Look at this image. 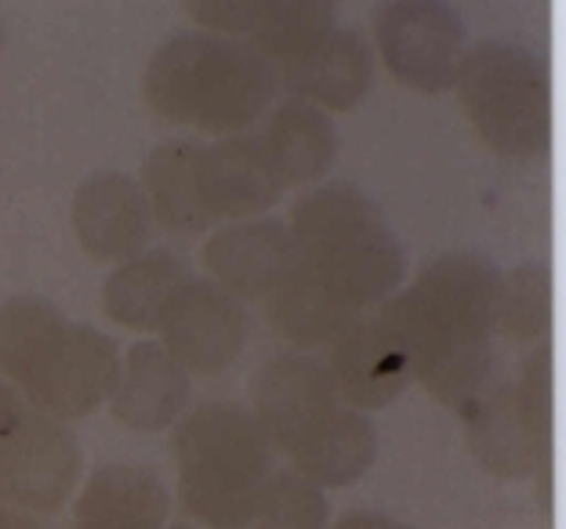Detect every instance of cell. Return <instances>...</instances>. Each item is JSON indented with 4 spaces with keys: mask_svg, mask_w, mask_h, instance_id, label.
Returning a JSON list of instances; mask_svg holds the SVG:
<instances>
[{
    "mask_svg": "<svg viewBox=\"0 0 566 529\" xmlns=\"http://www.w3.org/2000/svg\"><path fill=\"white\" fill-rule=\"evenodd\" d=\"M0 41H4V36H0Z\"/></svg>",
    "mask_w": 566,
    "mask_h": 529,
    "instance_id": "32",
    "label": "cell"
},
{
    "mask_svg": "<svg viewBox=\"0 0 566 529\" xmlns=\"http://www.w3.org/2000/svg\"><path fill=\"white\" fill-rule=\"evenodd\" d=\"M189 15L214 36L248 44L273 66H287L334 30L331 0H189Z\"/></svg>",
    "mask_w": 566,
    "mask_h": 529,
    "instance_id": "10",
    "label": "cell"
},
{
    "mask_svg": "<svg viewBox=\"0 0 566 529\" xmlns=\"http://www.w3.org/2000/svg\"><path fill=\"white\" fill-rule=\"evenodd\" d=\"M171 500L153 472L135 464H106L76 500L70 529H164Z\"/></svg>",
    "mask_w": 566,
    "mask_h": 529,
    "instance_id": "19",
    "label": "cell"
},
{
    "mask_svg": "<svg viewBox=\"0 0 566 529\" xmlns=\"http://www.w3.org/2000/svg\"><path fill=\"white\" fill-rule=\"evenodd\" d=\"M189 403V373L157 341L127 348L120 381L113 389V414L135 432H160L182 417Z\"/></svg>",
    "mask_w": 566,
    "mask_h": 529,
    "instance_id": "18",
    "label": "cell"
},
{
    "mask_svg": "<svg viewBox=\"0 0 566 529\" xmlns=\"http://www.w3.org/2000/svg\"><path fill=\"white\" fill-rule=\"evenodd\" d=\"M0 529H41V526H36V519L30 511L0 505Z\"/></svg>",
    "mask_w": 566,
    "mask_h": 529,
    "instance_id": "30",
    "label": "cell"
},
{
    "mask_svg": "<svg viewBox=\"0 0 566 529\" xmlns=\"http://www.w3.org/2000/svg\"><path fill=\"white\" fill-rule=\"evenodd\" d=\"M359 316L364 313L349 301H342L305 262H294L291 273L265 298V322L273 327L276 338L294 348L327 345L345 327H353Z\"/></svg>",
    "mask_w": 566,
    "mask_h": 529,
    "instance_id": "20",
    "label": "cell"
},
{
    "mask_svg": "<svg viewBox=\"0 0 566 529\" xmlns=\"http://www.w3.org/2000/svg\"><path fill=\"white\" fill-rule=\"evenodd\" d=\"M120 381V352L117 341L98 334L95 327L66 322L41 363L22 384V395L33 410L51 417H84L98 403H106Z\"/></svg>",
    "mask_w": 566,
    "mask_h": 529,
    "instance_id": "9",
    "label": "cell"
},
{
    "mask_svg": "<svg viewBox=\"0 0 566 529\" xmlns=\"http://www.w3.org/2000/svg\"><path fill=\"white\" fill-rule=\"evenodd\" d=\"M497 268L480 254H443L421 268L415 287L378 313L403 341L410 373L432 399L461 410L494 367Z\"/></svg>",
    "mask_w": 566,
    "mask_h": 529,
    "instance_id": "1",
    "label": "cell"
},
{
    "mask_svg": "<svg viewBox=\"0 0 566 529\" xmlns=\"http://www.w3.org/2000/svg\"><path fill=\"white\" fill-rule=\"evenodd\" d=\"M189 279V268L171 251H146L124 262L117 273L106 279L102 290V308L113 322L127 330H157L167 301Z\"/></svg>",
    "mask_w": 566,
    "mask_h": 529,
    "instance_id": "24",
    "label": "cell"
},
{
    "mask_svg": "<svg viewBox=\"0 0 566 529\" xmlns=\"http://www.w3.org/2000/svg\"><path fill=\"white\" fill-rule=\"evenodd\" d=\"M178 497L211 529H243L254 497L273 475V446L254 414L233 403H208L175 432Z\"/></svg>",
    "mask_w": 566,
    "mask_h": 529,
    "instance_id": "4",
    "label": "cell"
},
{
    "mask_svg": "<svg viewBox=\"0 0 566 529\" xmlns=\"http://www.w3.org/2000/svg\"><path fill=\"white\" fill-rule=\"evenodd\" d=\"M22 410H25L22 395L11 389V384L0 381V438H4L11 429H15V421L22 417Z\"/></svg>",
    "mask_w": 566,
    "mask_h": 529,
    "instance_id": "28",
    "label": "cell"
},
{
    "mask_svg": "<svg viewBox=\"0 0 566 529\" xmlns=\"http://www.w3.org/2000/svg\"><path fill=\"white\" fill-rule=\"evenodd\" d=\"M243 529H327L324 489L294 472H273L254 497Z\"/></svg>",
    "mask_w": 566,
    "mask_h": 529,
    "instance_id": "27",
    "label": "cell"
},
{
    "mask_svg": "<svg viewBox=\"0 0 566 529\" xmlns=\"http://www.w3.org/2000/svg\"><path fill=\"white\" fill-rule=\"evenodd\" d=\"M203 146L200 141H160L142 163V192H146L149 214L171 236H203L211 232L214 218L208 214L197 189V160Z\"/></svg>",
    "mask_w": 566,
    "mask_h": 529,
    "instance_id": "21",
    "label": "cell"
},
{
    "mask_svg": "<svg viewBox=\"0 0 566 529\" xmlns=\"http://www.w3.org/2000/svg\"><path fill=\"white\" fill-rule=\"evenodd\" d=\"M197 189L214 222L222 218L240 222L273 208L287 186L259 135H233L218 146H203L197 160Z\"/></svg>",
    "mask_w": 566,
    "mask_h": 529,
    "instance_id": "15",
    "label": "cell"
},
{
    "mask_svg": "<svg viewBox=\"0 0 566 529\" xmlns=\"http://www.w3.org/2000/svg\"><path fill=\"white\" fill-rule=\"evenodd\" d=\"M280 92L273 62L243 41L214 33L171 36L149 59L142 95L167 124L208 135H243L259 124Z\"/></svg>",
    "mask_w": 566,
    "mask_h": 529,
    "instance_id": "2",
    "label": "cell"
},
{
    "mask_svg": "<svg viewBox=\"0 0 566 529\" xmlns=\"http://www.w3.org/2000/svg\"><path fill=\"white\" fill-rule=\"evenodd\" d=\"M381 62L396 81L418 95H443L454 87L469 51L465 22L436 0H396L375 15Z\"/></svg>",
    "mask_w": 566,
    "mask_h": 529,
    "instance_id": "7",
    "label": "cell"
},
{
    "mask_svg": "<svg viewBox=\"0 0 566 529\" xmlns=\"http://www.w3.org/2000/svg\"><path fill=\"white\" fill-rule=\"evenodd\" d=\"M469 449L494 475L548 472L552 464V345L537 341L516 370H501L497 359L483 389L461 406Z\"/></svg>",
    "mask_w": 566,
    "mask_h": 529,
    "instance_id": "6",
    "label": "cell"
},
{
    "mask_svg": "<svg viewBox=\"0 0 566 529\" xmlns=\"http://www.w3.org/2000/svg\"><path fill=\"white\" fill-rule=\"evenodd\" d=\"M160 345L186 373H222L248 345V313L211 279H186L160 316Z\"/></svg>",
    "mask_w": 566,
    "mask_h": 529,
    "instance_id": "11",
    "label": "cell"
},
{
    "mask_svg": "<svg viewBox=\"0 0 566 529\" xmlns=\"http://www.w3.org/2000/svg\"><path fill=\"white\" fill-rule=\"evenodd\" d=\"M276 76L294 102H308L324 113H349L375 84V51L353 30H331L305 55L280 66Z\"/></svg>",
    "mask_w": 566,
    "mask_h": 529,
    "instance_id": "17",
    "label": "cell"
},
{
    "mask_svg": "<svg viewBox=\"0 0 566 529\" xmlns=\"http://www.w3.org/2000/svg\"><path fill=\"white\" fill-rule=\"evenodd\" d=\"M327 370L334 378L342 403L353 410H381L415 381L403 341L396 338L392 322L381 313L359 316L331 341Z\"/></svg>",
    "mask_w": 566,
    "mask_h": 529,
    "instance_id": "12",
    "label": "cell"
},
{
    "mask_svg": "<svg viewBox=\"0 0 566 529\" xmlns=\"http://www.w3.org/2000/svg\"><path fill=\"white\" fill-rule=\"evenodd\" d=\"M298 262L353 308H370L400 287L407 257L381 211L353 186L313 189L291 208Z\"/></svg>",
    "mask_w": 566,
    "mask_h": 529,
    "instance_id": "3",
    "label": "cell"
},
{
    "mask_svg": "<svg viewBox=\"0 0 566 529\" xmlns=\"http://www.w3.org/2000/svg\"><path fill=\"white\" fill-rule=\"evenodd\" d=\"M73 232L95 262H132L153 232L146 192L117 171L87 178L73 197Z\"/></svg>",
    "mask_w": 566,
    "mask_h": 529,
    "instance_id": "16",
    "label": "cell"
},
{
    "mask_svg": "<svg viewBox=\"0 0 566 529\" xmlns=\"http://www.w3.org/2000/svg\"><path fill=\"white\" fill-rule=\"evenodd\" d=\"M203 268L237 301H259L298 262V243L280 222H237L203 243Z\"/></svg>",
    "mask_w": 566,
    "mask_h": 529,
    "instance_id": "14",
    "label": "cell"
},
{
    "mask_svg": "<svg viewBox=\"0 0 566 529\" xmlns=\"http://www.w3.org/2000/svg\"><path fill=\"white\" fill-rule=\"evenodd\" d=\"M259 138L287 189L319 182L338 157V131L331 116L308 102H283Z\"/></svg>",
    "mask_w": 566,
    "mask_h": 529,
    "instance_id": "23",
    "label": "cell"
},
{
    "mask_svg": "<svg viewBox=\"0 0 566 529\" xmlns=\"http://www.w3.org/2000/svg\"><path fill=\"white\" fill-rule=\"evenodd\" d=\"M552 330V276L545 265H520L497 276L494 334L512 341H548Z\"/></svg>",
    "mask_w": 566,
    "mask_h": 529,
    "instance_id": "26",
    "label": "cell"
},
{
    "mask_svg": "<svg viewBox=\"0 0 566 529\" xmlns=\"http://www.w3.org/2000/svg\"><path fill=\"white\" fill-rule=\"evenodd\" d=\"M81 446L66 424L25 406L15 429L0 438V500L36 515L59 511L81 479Z\"/></svg>",
    "mask_w": 566,
    "mask_h": 529,
    "instance_id": "8",
    "label": "cell"
},
{
    "mask_svg": "<svg viewBox=\"0 0 566 529\" xmlns=\"http://www.w3.org/2000/svg\"><path fill=\"white\" fill-rule=\"evenodd\" d=\"M334 529H410V526L396 522V519H385V515H378V511H349Z\"/></svg>",
    "mask_w": 566,
    "mask_h": 529,
    "instance_id": "29",
    "label": "cell"
},
{
    "mask_svg": "<svg viewBox=\"0 0 566 529\" xmlns=\"http://www.w3.org/2000/svg\"><path fill=\"white\" fill-rule=\"evenodd\" d=\"M458 98L469 124L497 157L534 160L552 146V73L520 44L483 41L465 51Z\"/></svg>",
    "mask_w": 566,
    "mask_h": 529,
    "instance_id": "5",
    "label": "cell"
},
{
    "mask_svg": "<svg viewBox=\"0 0 566 529\" xmlns=\"http://www.w3.org/2000/svg\"><path fill=\"white\" fill-rule=\"evenodd\" d=\"M62 330H66V316L48 301L15 298L0 305V378L22 389Z\"/></svg>",
    "mask_w": 566,
    "mask_h": 529,
    "instance_id": "25",
    "label": "cell"
},
{
    "mask_svg": "<svg viewBox=\"0 0 566 529\" xmlns=\"http://www.w3.org/2000/svg\"><path fill=\"white\" fill-rule=\"evenodd\" d=\"M342 406L327 363L308 356H280L254 378V421L262 424L269 446L280 454L313 432L331 410Z\"/></svg>",
    "mask_w": 566,
    "mask_h": 529,
    "instance_id": "13",
    "label": "cell"
},
{
    "mask_svg": "<svg viewBox=\"0 0 566 529\" xmlns=\"http://www.w3.org/2000/svg\"><path fill=\"white\" fill-rule=\"evenodd\" d=\"M294 475L319 489L349 486L375 464V424L359 410L338 406L287 449Z\"/></svg>",
    "mask_w": 566,
    "mask_h": 529,
    "instance_id": "22",
    "label": "cell"
},
{
    "mask_svg": "<svg viewBox=\"0 0 566 529\" xmlns=\"http://www.w3.org/2000/svg\"><path fill=\"white\" fill-rule=\"evenodd\" d=\"M167 529H189V526H167Z\"/></svg>",
    "mask_w": 566,
    "mask_h": 529,
    "instance_id": "31",
    "label": "cell"
}]
</instances>
